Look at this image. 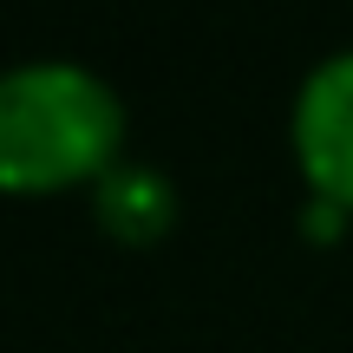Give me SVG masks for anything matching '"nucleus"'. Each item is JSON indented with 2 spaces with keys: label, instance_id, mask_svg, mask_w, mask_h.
<instances>
[{
  "label": "nucleus",
  "instance_id": "f257e3e1",
  "mask_svg": "<svg viewBox=\"0 0 353 353\" xmlns=\"http://www.w3.org/2000/svg\"><path fill=\"white\" fill-rule=\"evenodd\" d=\"M131 118L105 72L79 59L0 65V196H72L125 164Z\"/></svg>",
  "mask_w": 353,
  "mask_h": 353
},
{
  "label": "nucleus",
  "instance_id": "f03ea898",
  "mask_svg": "<svg viewBox=\"0 0 353 353\" xmlns=\"http://www.w3.org/2000/svg\"><path fill=\"white\" fill-rule=\"evenodd\" d=\"M288 151L307 196L334 216H353V46L307 65L288 105Z\"/></svg>",
  "mask_w": 353,
  "mask_h": 353
},
{
  "label": "nucleus",
  "instance_id": "7ed1b4c3",
  "mask_svg": "<svg viewBox=\"0 0 353 353\" xmlns=\"http://www.w3.org/2000/svg\"><path fill=\"white\" fill-rule=\"evenodd\" d=\"M99 216H105V229H118V236H131V242L157 236V229L170 223V190H164V176L144 170V164H118L99 183Z\"/></svg>",
  "mask_w": 353,
  "mask_h": 353
}]
</instances>
